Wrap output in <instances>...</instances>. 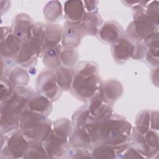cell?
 Wrapping results in <instances>:
<instances>
[{"instance_id": "6da1fadb", "label": "cell", "mask_w": 159, "mask_h": 159, "mask_svg": "<svg viewBox=\"0 0 159 159\" xmlns=\"http://www.w3.org/2000/svg\"><path fill=\"white\" fill-rule=\"evenodd\" d=\"M132 125L127 119L117 114L104 121H100L97 127V144L104 143L116 151V157L129 147L132 133Z\"/></svg>"}, {"instance_id": "7a4b0ae2", "label": "cell", "mask_w": 159, "mask_h": 159, "mask_svg": "<svg viewBox=\"0 0 159 159\" xmlns=\"http://www.w3.org/2000/svg\"><path fill=\"white\" fill-rule=\"evenodd\" d=\"M101 84L95 63L85 61L78 64L71 88L76 97L83 101L90 100L99 92Z\"/></svg>"}, {"instance_id": "3957f363", "label": "cell", "mask_w": 159, "mask_h": 159, "mask_svg": "<svg viewBox=\"0 0 159 159\" xmlns=\"http://www.w3.org/2000/svg\"><path fill=\"white\" fill-rule=\"evenodd\" d=\"M19 129L29 141L43 143L52 132L53 124L46 116L26 109L20 117Z\"/></svg>"}, {"instance_id": "277c9868", "label": "cell", "mask_w": 159, "mask_h": 159, "mask_svg": "<svg viewBox=\"0 0 159 159\" xmlns=\"http://www.w3.org/2000/svg\"><path fill=\"white\" fill-rule=\"evenodd\" d=\"M134 20L126 29V37L133 42H143L152 34L158 31L157 24L146 13L145 6L148 2H133Z\"/></svg>"}, {"instance_id": "5b68a950", "label": "cell", "mask_w": 159, "mask_h": 159, "mask_svg": "<svg viewBox=\"0 0 159 159\" xmlns=\"http://www.w3.org/2000/svg\"><path fill=\"white\" fill-rule=\"evenodd\" d=\"M30 145V141L24 135L19 129L9 132L2 144L1 155L4 158H24Z\"/></svg>"}, {"instance_id": "8992f818", "label": "cell", "mask_w": 159, "mask_h": 159, "mask_svg": "<svg viewBox=\"0 0 159 159\" xmlns=\"http://www.w3.org/2000/svg\"><path fill=\"white\" fill-rule=\"evenodd\" d=\"M42 52V41L31 37L28 40L22 42L16 61L22 67H29L37 63Z\"/></svg>"}, {"instance_id": "52a82bcc", "label": "cell", "mask_w": 159, "mask_h": 159, "mask_svg": "<svg viewBox=\"0 0 159 159\" xmlns=\"http://www.w3.org/2000/svg\"><path fill=\"white\" fill-rule=\"evenodd\" d=\"M38 92L48 98L52 102L56 101L61 93L54 71L48 70L41 72L37 79Z\"/></svg>"}, {"instance_id": "ba28073f", "label": "cell", "mask_w": 159, "mask_h": 159, "mask_svg": "<svg viewBox=\"0 0 159 159\" xmlns=\"http://www.w3.org/2000/svg\"><path fill=\"white\" fill-rule=\"evenodd\" d=\"M22 42L13 34L12 29L9 27H1V55L5 60H16Z\"/></svg>"}, {"instance_id": "9c48e42d", "label": "cell", "mask_w": 159, "mask_h": 159, "mask_svg": "<svg viewBox=\"0 0 159 159\" xmlns=\"http://www.w3.org/2000/svg\"><path fill=\"white\" fill-rule=\"evenodd\" d=\"M69 139L53 132L43 143L50 158H61L66 155L70 148Z\"/></svg>"}, {"instance_id": "30bf717a", "label": "cell", "mask_w": 159, "mask_h": 159, "mask_svg": "<svg viewBox=\"0 0 159 159\" xmlns=\"http://www.w3.org/2000/svg\"><path fill=\"white\" fill-rule=\"evenodd\" d=\"M135 42L123 36L111 45V53L114 60L122 63L132 58L135 52Z\"/></svg>"}, {"instance_id": "8fae6325", "label": "cell", "mask_w": 159, "mask_h": 159, "mask_svg": "<svg viewBox=\"0 0 159 159\" xmlns=\"http://www.w3.org/2000/svg\"><path fill=\"white\" fill-rule=\"evenodd\" d=\"M20 115L6 102L1 104V128L5 134L19 129Z\"/></svg>"}, {"instance_id": "7c38bea8", "label": "cell", "mask_w": 159, "mask_h": 159, "mask_svg": "<svg viewBox=\"0 0 159 159\" xmlns=\"http://www.w3.org/2000/svg\"><path fill=\"white\" fill-rule=\"evenodd\" d=\"M32 19L26 14H18L14 20L12 32L22 42L28 40L32 35L34 25Z\"/></svg>"}, {"instance_id": "4fadbf2b", "label": "cell", "mask_w": 159, "mask_h": 159, "mask_svg": "<svg viewBox=\"0 0 159 159\" xmlns=\"http://www.w3.org/2000/svg\"><path fill=\"white\" fill-rule=\"evenodd\" d=\"M97 34L99 38L107 43H112L124 36L122 26L113 20L107 21L102 24Z\"/></svg>"}, {"instance_id": "5bb4252c", "label": "cell", "mask_w": 159, "mask_h": 159, "mask_svg": "<svg viewBox=\"0 0 159 159\" xmlns=\"http://www.w3.org/2000/svg\"><path fill=\"white\" fill-rule=\"evenodd\" d=\"M123 93L121 83L116 80H107L101 84L99 94L106 104H112L119 98Z\"/></svg>"}, {"instance_id": "9a60e30c", "label": "cell", "mask_w": 159, "mask_h": 159, "mask_svg": "<svg viewBox=\"0 0 159 159\" xmlns=\"http://www.w3.org/2000/svg\"><path fill=\"white\" fill-rule=\"evenodd\" d=\"M88 107L89 115L99 121L108 119L113 114L111 105L105 103L101 99L99 92L89 100Z\"/></svg>"}, {"instance_id": "2e32d148", "label": "cell", "mask_w": 159, "mask_h": 159, "mask_svg": "<svg viewBox=\"0 0 159 159\" xmlns=\"http://www.w3.org/2000/svg\"><path fill=\"white\" fill-rule=\"evenodd\" d=\"M84 34L77 24L66 21L62 36V45L64 48H74L78 47Z\"/></svg>"}, {"instance_id": "e0dca14e", "label": "cell", "mask_w": 159, "mask_h": 159, "mask_svg": "<svg viewBox=\"0 0 159 159\" xmlns=\"http://www.w3.org/2000/svg\"><path fill=\"white\" fill-rule=\"evenodd\" d=\"M27 109L47 116L52 109V101L39 92H34L28 103Z\"/></svg>"}, {"instance_id": "ac0fdd59", "label": "cell", "mask_w": 159, "mask_h": 159, "mask_svg": "<svg viewBox=\"0 0 159 159\" xmlns=\"http://www.w3.org/2000/svg\"><path fill=\"white\" fill-rule=\"evenodd\" d=\"M102 23V19L96 12H86L77 24L84 35H96Z\"/></svg>"}, {"instance_id": "d6986e66", "label": "cell", "mask_w": 159, "mask_h": 159, "mask_svg": "<svg viewBox=\"0 0 159 159\" xmlns=\"http://www.w3.org/2000/svg\"><path fill=\"white\" fill-rule=\"evenodd\" d=\"M69 146L75 148H90L92 142L85 127L72 128L68 140Z\"/></svg>"}, {"instance_id": "ffe728a7", "label": "cell", "mask_w": 159, "mask_h": 159, "mask_svg": "<svg viewBox=\"0 0 159 159\" xmlns=\"http://www.w3.org/2000/svg\"><path fill=\"white\" fill-rule=\"evenodd\" d=\"M64 12L66 21L73 24L80 23L86 13L83 2L76 0L66 1Z\"/></svg>"}, {"instance_id": "44dd1931", "label": "cell", "mask_w": 159, "mask_h": 159, "mask_svg": "<svg viewBox=\"0 0 159 159\" xmlns=\"http://www.w3.org/2000/svg\"><path fill=\"white\" fill-rule=\"evenodd\" d=\"M62 36L63 29L59 24L46 25L42 43L43 50L46 48L58 45L62 40Z\"/></svg>"}, {"instance_id": "7402d4cb", "label": "cell", "mask_w": 159, "mask_h": 159, "mask_svg": "<svg viewBox=\"0 0 159 159\" xmlns=\"http://www.w3.org/2000/svg\"><path fill=\"white\" fill-rule=\"evenodd\" d=\"M61 46L57 45L45 48L42 52L43 63L48 70H55L61 65L60 53Z\"/></svg>"}, {"instance_id": "603a6c76", "label": "cell", "mask_w": 159, "mask_h": 159, "mask_svg": "<svg viewBox=\"0 0 159 159\" xmlns=\"http://www.w3.org/2000/svg\"><path fill=\"white\" fill-rule=\"evenodd\" d=\"M57 83L61 90H69L71 85L75 76V70L72 68L60 66L54 71Z\"/></svg>"}, {"instance_id": "cb8c5ba5", "label": "cell", "mask_w": 159, "mask_h": 159, "mask_svg": "<svg viewBox=\"0 0 159 159\" xmlns=\"http://www.w3.org/2000/svg\"><path fill=\"white\" fill-rule=\"evenodd\" d=\"M7 79L14 88H17L25 86L29 82V76L23 68L15 67L9 71Z\"/></svg>"}, {"instance_id": "d4e9b609", "label": "cell", "mask_w": 159, "mask_h": 159, "mask_svg": "<svg viewBox=\"0 0 159 159\" xmlns=\"http://www.w3.org/2000/svg\"><path fill=\"white\" fill-rule=\"evenodd\" d=\"M91 154L92 158H116V151L111 145L101 143L93 145Z\"/></svg>"}, {"instance_id": "484cf974", "label": "cell", "mask_w": 159, "mask_h": 159, "mask_svg": "<svg viewBox=\"0 0 159 159\" xmlns=\"http://www.w3.org/2000/svg\"><path fill=\"white\" fill-rule=\"evenodd\" d=\"M24 158H49L43 143L30 141L29 149Z\"/></svg>"}, {"instance_id": "4316f807", "label": "cell", "mask_w": 159, "mask_h": 159, "mask_svg": "<svg viewBox=\"0 0 159 159\" xmlns=\"http://www.w3.org/2000/svg\"><path fill=\"white\" fill-rule=\"evenodd\" d=\"M150 111L143 109L136 117L135 128L142 135L145 134L150 129Z\"/></svg>"}, {"instance_id": "83f0119b", "label": "cell", "mask_w": 159, "mask_h": 159, "mask_svg": "<svg viewBox=\"0 0 159 159\" xmlns=\"http://www.w3.org/2000/svg\"><path fill=\"white\" fill-rule=\"evenodd\" d=\"M45 17L49 22H53L60 18L61 16V4L58 1L49 2L43 9Z\"/></svg>"}, {"instance_id": "f1b7e54d", "label": "cell", "mask_w": 159, "mask_h": 159, "mask_svg": "<svg viewBox=\"0 0 159 159\" xmlns=\"http://www.w3.org/2000/svg\"><path fill=\"white\" fill-rule=\"evenodd\" d=\"M89 117L88 106H83L76 110L72 116V128H80L85 126Z\"/></svg>"}, {"instance_id": "f546056e", "label": "cell", "mask_w": 159, "mask_h": 159, "mask_svg": "<svg viewBox=\"0 0 159 159\" xmlns=\"http://www.w3.org/2000/svg\"><path fill=\"white\" fill-rule=\"evenodd\" d=\"M78 59V51L76 48H64L60 53V61L64 66L71 68Z\"/></svg>"}, {"instance_id": "4dcf8cb0", "label": "cell", "mask_w": 159, "mask_h": 159, "mask_svg": "<svg viewBox=\"0 0 159 159\" xmlns=\"http://www.w3.org/2000/svg\"><path fill=\"white\" fill-rule=\"evenodd\" d=\"M72 130L71 122L66 118H61L53 124V129L52 132L67 137L69 139V137L71 134Z\"/></svg>"}, {"instance_id": "1f68e13d", "label": "cell", "mask_w": 159, "mask_h": 159, "mask_svg": "<svg viewBox=\"0 0 159 159\" xmlns=\"http://www.w3.org/2000/svg\"><path fill=\"white\" fill-rule=\"evenodd\" d=\"M145 140L155 155L158 153V135L155 130L150 129L143 135Z\"/></svg>"}, {"instance_id": "d6a6232c", "label": "cell", "mask_w": 159, "mask_h": 159, "mask_svg": "<svg viewBox=\"0 0 159 159\" xmlns=\"http://www.w3.org/2000/svg\"><path fill=\"white\" fill-rule=\"evenodd\" d=\"M1 102L7 100L14 93L15 88L8 79H1Z\"/></svg>"}, {"instance_id": "836d02e7", "label": "cell", "mask_w": 159, "mask_h": 159, "mask_svg": "<svg viewBox=\"0 0 159 159\" xmlns=\"http://www.w3.org/2000/svg\"><path fill=\"white\" fill-rule=\"evenodd\" d=\"M148 5L145 6V11L148 16L158 25V2L157 1L148 2Z\"/></svg>"}, {"instance_id": "e575fe53", "label": "cell", "mask_w": 159, "mask_h": 159, "mask_svg": "<svg viewBox=\"0 0 159 159\" xmlns=\"http://www.w3.org/2000/svg\"><path fill=\"white\" fill-rule=\"evenodd\" d=\"M135 52L132 58L141 60L146 55L147 48L143 42H135Z\"/></svg>"}, {"instance_id": "d590c367", "label": "cell", "mask_w": 159, "mask_h": 159, "mask_svg": "<svg viewBox=\"0 0 159 159\" xmlns=\"http://www.w3.org/2000/svg\"><path fill=\"white\" fill-rule=\"evenodd\" d=\"M124 158H145L140 152L134 147H128L121 155Z\"/></svg>"}, {"instance_id": "8d00e7d4", "label": "cell", "mask_w": 159, "mask_h": 159, "mask_svg": "<svg viewBox=\"0 0 159 159\" xmlns=\"http://www.w3.org/2000/svg\"><path fill=\"white\" fill-rule=\"evenodd\" d=\"M150 128L151 129L158 130V111H151L150 113Z\"/></svg>"}, {"instance_id": "74e56055", "label": "cell", "mask_w": 159, "mask_h": 159, "mask_svg": "<svg viewBox=\"0 0 159 159\" xmlns=\"http://www.w3.org/2000/svg\"><path fill=\"white\" fill-rule=\"evenodd\" d=\"M98 1H83L84 8L88 11V12H96L95 11L97 9Z\"/></svg>"}]
</instances>
